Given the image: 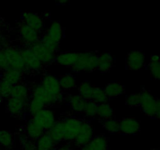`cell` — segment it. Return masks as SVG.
<instances>
[{"instance_id":"6da1fadb","label":"cell","mask_w":160,"mask_h":150,"mask_svg":"<svg viewBox=\"0 0 160 150\" xmlns=\"http://www.w3.org/2000/svg\"><path fill=\"white\" fill-rule=\"evenodd\" d=\"M62 33V28L59 22L52 21L48 31L40 38V42L56 52L59 47Z\"/></svg>"},{"instance_id":"5bb4252c","label":"cell","mask_w":160,"mask_h":150,"mask_svg":"<svg viewBox=\"0 0 160 150\" xmlns=\"http://www.w3.org/2000/svg\"><path fill=\"white\" fill-rule=\"evenodd\" d=\"M140 131V123L133 117L124 118L120 121V131L124 134H135Z\"/></svg>"},{"instance_id":"cb8c5ba5","label":"cell","mask_w":160,"mask_h":150,"mask_svg":"<svg viewBox=\"0 0 160 150\" xmlns=\"http://www.w3.org/2000/svg\"><path fill=\"white\" fill-rule=\"evenodd\" d=\"M114 110L109 103H101L98 105V109H97V115L102 119L103 120L112 119L113 117Z\"/></svg>"},{"instance_id":"ab89813d","label":"cell","mask_w":160,"mask_h":150,"mask_svg":"<svg viewBox=\"0 0 160 150\" xmlns=\"http://www.w3.org/2000/svg\"><path fill=\"white\" fill-rule=\"evenodd\" d=\"M155 118H156L160 121V98H157L156 99V108Z\"/></svg>"},{"instance_id":"30bf717a","label":"cell","mask_w":160,"mask_h":150,"mask_svg":"<svg viewBox=\"0 0 160 150\" xmlns=\"http://www.w3.org/2000/svg\"><path fill=\"white\" fill-rule=\"evenodd\" d=\"M23 58V63H24L25 68L31 69V70L38 71L42 69V63L38 58L37 57L33 50L31 48H27L24 49L20 50Z\"/></svg>"},{"instance_id":"7dc6e473","label":"cell","mask_w":160,"mask_h":150,"mask_svg":"<svg viewBox=\"0 0 160 150\" xmlns=\"http://www.w3.org/2000/svg\"><path fill=\"white\" fill-rule=\"evenodd\" d=\"M1 98H2V95H1V93H0V99H1Z\"/></svg>"},{"instance_id":"9c48e42d","label":"cell","mask_w":160,"mask_h":150,"mask_svg":"<svg viewBox=\"0 0 160 150\" xmlns=\"http://www.w3.org/2000/svg\"><path fill=\"white\" fill-rule=\"evenodd\" d=\"M145 56L142 52L134 50L127 55L126 66L130 70H139L145 64Z\"/></svg>"},{"instance_id":"8d00e7d4","label":"cell","mask_w":160,"mask_h":150,"mask_svg":"<svg viewBox=\"0 0 160 150\" xmlns=\"http://www.w3.org/2000/svg\"><path fill=\"white\" fill-rule=\"evenodd\" d=\"M126 104L129 107H137L141 105V96L140 93L132 94L127 97Z\"/></svg>"},{"instance_id":"4fadbf2b","label":"cell","mask_w":160,"mask_h":150,"mask_svg":"<svg viewBox=\"0 0 160 150\" xmlns=\"http://www.w3.org/2000/svg\"><path fill=\"white\" fill-rule=\"evenodd\" d=\"M20 38H21L23 42L26 45H29V47L40 40L38 34L39 33H38L33 28H30L29 26L25 24L24 23L20 25Z\"/></svg>"},{"instance_id":"7402d4cb","label":"cell","mask_w":160,"mask_h":150,"mask_svg":"<svg viewBox=\"0 0 160 150\" xmlns=\"http://www.w3.org/2000/svg\"><path fill=\"white\" fill-rule=\"evenodd\" d=\"M21 73L22 72L18 71V70H12V69H6L4 71L2 75V81L15 85L19 83V81L21 79Z\"/></svg>"},{"instance_id":"ffe728a7","label":"cell","mask_w":160,"mask_h":150,"mask_svg":"<svg viewBox=\"0 0 160 150\" xmlns=\"http://www.w3.org/2000/svg\"><path fill=\"white\" fill-rule=\"evenodd\" d=\"M56 143L48 131H45L37 141L36 150H54Z\"/></svg>"},{"instance_id":"7bdbcfd3","label":"cell","mask_w":160,"mask_h":150,"mask_svg":"<svg viewBox=\"0 0 160 150\" xmlns=\"http://www.w3.org/2000/svg\"><path fill=\"white\" fill-rule=\"evenodd\" d=\"M80 150H88V148H87V147H86L85 145H84V146L81 147V149H80Z\"/></svg>"},{"instance_id":"d590c367","label":"cell","mask_w":160,"mask_h":150,"mask_svg":"<svg viewBox=\"0 0 160 150\" xmlns=\"http://www.w3.org/2000/svg\"><path fill=\"white\" fill-rule=\"evenodd\" d=\"M19 142L23 150H36V145L31 140V138H28V136L23 134L20 135Z\"/></svg>"},{"instance_id":"60d3db41","label":"cell","mask_w":160,"mask_h":150,"mask_svg":"<svg viewBox=\"0 0 160 150\" xmlns=\"http://www.w3.org/2000/svg\"><path fill=\"white\" fill-rule=\"evenodd\" d=\"M54 150H70V148L68 145H62V146H60L59 148H56V149Z\"/></svg>"},{"instance_id":"1f68e13d","label":"cell","mask_w":160,"mask_h":150,"mask_svg":"<svg viewBox=\"0 0 160 150\" xmlns=\"http://www.w3.org/2000/svg\"><path fill=\"white\" fill-rule=\"evenodd\" d=\"M102 126L108 132L111 134H115L120 131V121L112 118L105 120L102 123Z\"/></svg>"},{"instance_id":"8fae6325","label":"cell","mask_w":160,"mask_h":150,"mask_svg":"<svg viewBox=\"0 0 160 150\" xmlns=\"http://www.w3.org/2000/svg\"><path fill=\"white\" fill-rule=\"evenodd\" d=\"M93 128L88 123L83 122L79 133L73 140V143L78 147H83L88 144L93 138Z\"/></svg>"},{"instance_id":"f35d334b","label":"cell","mask_w":160,"mask_h":150,"mask_svg":"<svg viewBox=\"0 0 160 150\" xmlns=\"http://www.w3.org/2000/svg\"><path fill=\"white\" fill-rule=\"evenodd\" d=\"M8 67V60L4 48L0 49V70H6Z\"/></svg>"},{"instance_id":"277c9868","label":"cell","mask_w":160,"mask_h":150,"mask_svg":"<svg viewBox=\"0 0 160 150\" xmlns=\"http://www.w3.org/2000/svg\"><path fill=\"white\" fill-rule=\"evenodd\" d=\"M4 50L8 60L7 69H12V70L23 72L26 68L23 63L20 50L12 48V47H7V48H5Z\"/></svg>"},{"instance_id":"e575fe53","label":"cell","mask_w":160,"mask_h":150,"mask_svg":"<svg viewBox=\"0 0 160 150\" xmlns=\"http://www.w3.org/2000/svg\"><path fill=\"white\" fill-rule=\"evenodd\" d=\"M148 68L151 76L154 79L160 80V60L150 61Z\"/></svg>"},{"instance_id":"7a4b0ae2","label":"cell","mask_w":160,"mask_h":150,"mask_svg":"<svg viewBox=\"0 0 160 150\" xmlns=\"http://www.w3.org/2000/svg\"><path fill=\"white\" fill-rule=\"evenodd\" d=\"M42 85L48 95L51 104H54L62 99V94L59 81L54 76L46 75L44 77Z\"/></svg>"},{"instance_id":"83f0119b","label":"cell","mask_w":160,"mask_h":150,"mask_svg":"<svg viewBox=\"0 0 160 150\" xmlns=\"http://www.w3.org/2000/svg\"><path fill=\"white\" fill-rule=\"evenodd\" d=\"M108 100L109 98L104 89L98 87H94L92 95V101L95 102L97 104H101L108 102Z\"/></svg>"},{"instance_id":"484cf974","label":"cell","mask_w":160,"mask_h":150,"mask_svg":"<svg viewBox=\"0 0 160 150\" xmlns=\"http://www.w3.org/2000/svg\"><path fill=\"white\" fill-rule=\"evenodd\" d=\"M94 86H92L88 81H83L80 84L78 87V92L79 95L85 100L86 102L92 100V95L93 92Z\"/></svg>"},{"instance_id":"d4e9b609","label":"cell","mask_w":160,"mask_h":150,"mask_svg":"<svg viewBox=\"0 0 160 150\" xmlns=\"http://www.w3.org/2000/svg\"><path fill=\"white\" fill-rule=\"evenodd\" d=\"M69 105L73 111L77 112H82L85 106L86 101L80 95H70L69 98Z\"/></svg>"},{"instance_id":"44dd1931","label":"cell","mask_w":160,"mask_h":150,"mask_svg":"<svg viewBox=\"0 0 160 150\" xmlns=\"http://www.w3.org/2000/svg\"><path fill=\"white\" fill-rule=\"evenodd\" d=\"M78 57V52H63L56 56V61L59 65L72 67L77 62Z\"/></svg>"},{"instance_id":"8992f818","label":"cell","mask_w":160,"mask_h":150,"mask_svg":"<svg viewBox=\"0 0 160 150\" xmlns=\"http://www.w3.org/2000/svg\"><path fill=\"white\" fill-rule=\"evenodd\" d=\"M30 48L33 50L42 63H50L56 58V52L45 46L40 42V40L33 44L31 46H30Z\"/></svg>"},{"instance_id":"603a6c76","label":"cell","mask_w":160,"mask_h":150,"mask_svg":"<svg viewBox=\"0 0 160 150\" xmlns=\"http://www.w3.org/2000/svg\"><path fill=\"white\" fill-rule=\"evenodd\" d=\"M85 146L88 150H107L108 142L104 137L96 136Z\"/></svg>"},{"instance_id":"ee69618b","label":"cell","mask_w":160,"mask_h":150,"mask_svg":"<svg viewBox=\"0 0 160 150\" xmlns=\"http://www.w3.org/2000/svg\"><path fill=\"white\" fill-rule=\"evenodd\" d=\"M2 39H3V38H2V34H1V33H0V44H1L2 42Z\"/></svg>"},{"instance_id":"f6af8a7d","label":"cell","mask_w":160,"mask_h":150,"mask_svg":"<svg viewBox=\"0 0 160 150\" xmlns=\"http://www.w3.org/2000/svg\"><path fill=\"white\" fill-rule=\"evenodd\" d=\"M150 150H159L158 148H152V149H150Z\"/></svg>"},{"instance_id":"f546056e","label":"cell","mask_w":160,"mask_h":150,"mask_svg":"<svg viewBox=\"0 0 160 150\" xmlns=\"http://www.w3.org/2000/svg\"><path fill=\"white\" fill-rule=\"evenodd\" d=\"M13 136L9 131H0V145L3 148H9L13 145Z\"/></svg>"},{"instance_id":"4316f807","label":"cell","mask_w":160,"mask_h":150,"mask_svg":"<svg viewBox=\"0 0 160 150\" xmlns=\"http://www.w3.org/2000/svg\"><path fill=\"white\" fill-rule=\"evenodd\" d=\"M9 97L20 98V99L28 101V89L26 86L23 84H17L13 85L11 92V95Z\"/></svg>"},{"instance_id":"52a82bcc","label":"cell","mask_w":160,"mask_h":150,"mask_svg":"<svg viewBox=\"0 0 160 150\" xmlns=\"http://www.w3.org/2000/svg\"><path fill=\"white\" fill-rule=\"evenodd\" d=\"M32 119L37 122L39 125L45 129V131H48L56 123L54 112L48 109H42L33 116Z\"/></svg>"},{"instance_id":"74e56055","label":"cell","mask_w":160,"mask_h":150,"mask_svg":"<svg viewBox=\"0 0 160 150\" xmlns=\"http://www.w3.org/2000/svg\"><path fill=\"white\" fill-rule=\"evenodd\" d=\"M12 87H13V85L2 80L0 81V93H1L2 97L9 98L11 95Z\"/></svg>"},{"instance_id":"9a60e30c","label":"cell","mask_w":160,"mask_h":150,"mask_svg":"<svg viewBox=\"0 0 160 150\" xmlns=\"http://www.w3.org/2000/svg\"><path fill=\"white\" fill-rule=\"evenodd\" d=\"M28 101L20 99V98L9 97L7 102V109L12 116L20 117L23 112V109L26 107Z\"/></svg>"},{"instance_id":"836d02e7","label":"cell","mask_w":160,"mask_h":150,"mask_svg":"<svg viewBox=\"0 0 160 150\" xmlns=\"http://www.w3.org/2000/svg\"><path fill=\"white\" fill-rule=\"evenodd\" d=\"M45 106V103L42 102V101H40L38 98H34L32 97V99L31 100V102L29 104V112L31 114V116H34L37 113L38 111H40L41 109H44V107Z\"/></svg>"},{"instance_id":"2e32d148","label":"cell","mask_w":160,"mask_h":150,"mask_svg":"<svg viewBox=\"0 0 160 150\" xmlns=\"http://www.w3.org/2000/svg\"><path fill=\"white\" fill-rule=\"evenodd\" d=\"M114 64L113 56L109 52H104L98 56L97 70L101 73H108L110 71Z\"/></svg>"},{"instance_id":"d6a6232c","label":"cell","mask_w":160,"mask_h":150,"mask_svg":"<svg viewBox=\"0 0 160 150\" xmlns=\"http://www.w3.org/2000/svg\"><path fill=\"white\" fill-rule=\"evenodd\" d=\"M98 105L96 102L93 101H88L86 102L85 106H84V110L82 112H84V115L87 117H95L97 116V109H98Z\"/></svg>"},{"instance_id":"4dcf8cb0","label":"cell","mask_w":160,"mask_h":150,"mask_svg":"<svg viewBox=\"0 0 160 150\" xmlns=\"http://www.w3.org/2000/svg\"><path fill=\"white\" fill-rule=\"evenodd\" d=\"M33 97L42 101V102L45 103V106H47V105H51L49 98H48V95L46 94V92H45V89L42 87V84L36 86L34 88V91H33Z\"/></svg>"},{"instance_id":"f1b7e54d","label":"cell","mask_w":160,"mask_h":150,"mask_svg":"<svg viewBox=\"0 0 160 150\" xmlns=\"http://www.w3.org/2000/svg\"><path fill=\"white\" fill-rule=\"evenodd\" d=\"M58 81H59L61 88L70 89L76 87V78L72 74L63 75V76L60 77Z\"/></svg>"},{"instance_id":"ac0fdd59","label":"cell","mask_w":160,"mask_h":150,"mask_svg":"<svg viewBox=\"0 0 160 150\" xmlns=\"http://www.w3.org/2000/svg\"><path fill=\"white\" fill-rule=\"evenodd\" d=\"M26 131L28 137L31 139H34V140H38L45 132V129L37 122L34 121L33 119L28 121V124H27Z\"/></svg>"},{"instance_id":"5b68a950","label":"cell","mask_w":160,"mask_h":150,"mask_svg":"<svg viewBox=\"0 0 160 150\" xmlns=\"http://www.w3.org/2000/svg\"><path fill=\"white\" fill-rule=\"evenodd\" d=\"M141 108L145 115L155 117L156 108V99L148 91L143 90L140 92Z\"/></svg>"},{"instance_id":"3957f363","label":"cell","mask_w":160,"mask_h":150,"mask_svg":"<svg viewBox=\"0 0 160 150\" xmlns=\"http://www.w3.org/2000/svg\"><path fill=\"white\" fill-rule=\"evenodd\" d=\"M98 63V56L94 52H84L78 53V57L77 62L72 67L73 71H93L97 69Z\"/></svg>"},{"instance_id":"e0dca14e","label":"cell","mask_w":160,"mask_h":150,"mask_svg":"<svg viewBox=\"0 0 160 150\" xmlns=\"http://www.w3.org/2000/svg\"><path fill=\"white\" fill-rule=\"evenodd\" d=\"M49 134L51 135L52 138L57 144L64 141V135H65V125H64V120L62 121H57L55 124L48 131Z\"/></svg>"},{"instance_id":"bcb514c9","label":"cell","mask_w":160,"mask_h":150,"mask_svg":"<svg viewBox=\"0 0 160 150\" xmlns=\"http://www.w3.org/2000/svg\"><path fill=\"white\" fill-rule=\"evenodd\" d=\"M1 23H2V19L0 18V24H1Z\"/></svg>"},{"instance_id":"7c38bea8","label":"cell","mask_w":160,"mask_h":150,"mask_svg":"<svg viewBox=\"0 0 160 150\" xmlns=\"http://www.w3.org/2000/svg\"><path fill=\"white\" fill-rule=\"evenodd\" d=\"M22 20L23 23L33 28L38 33H40L44 26L43 20L38 14L35 12H30V11H24L22 12Z\"/></svg>"},{"instance_id":"ba28073f","label":"cell","mask_w":160,"mask_h":150,"mask_svg":"<svg viewBox=\"0 0 160 150\" xmlns=\"http://www.w3.org/2000/svg\"><path fill=\"white\" fill-rule=\"evenodd\" d=\"M83 122L73 117H70L64 120L65 125V135L64 141H73L79 133Z\"/></svg>"},{"instance_id":"b9f144b4","label":"cell","mask_w":160,"mask_h":150,"mask_svg":"<svg viewBox=\"0 0 160 150\" xmlns=\"http://www.w3.org/2000/svg\"><path fill=\"white\" fill-rule=\"evenodd\" d=\"M56 2L60 5H66L70 2V0H56Z\"/></svg>"},{"instance_id":"d6986e66","label":"cell","mask_w":160,"mask_h":150,"mask_svg":"<svg viewBox=\"0 0 160 150\" xmlns=\"http://www.w3.org/2000/svg\"><path fill=\"white\" fill-rule=\"evenodd\" d=\"M104 90L109 99V98H117V97L124 94L125 88L124 85H123L121 83L113 81V82L109 83L106 86Z\"/></svg>"}]
</instances>
